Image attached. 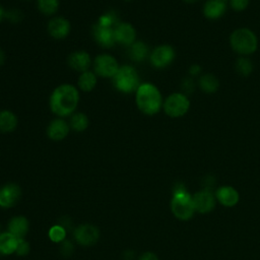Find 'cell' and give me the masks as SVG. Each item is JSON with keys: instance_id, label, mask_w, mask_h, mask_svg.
I'll use <instances>...</instances> for the list:
<instances>
[{"instance_id": "1", "label": "cell", "mask_w": 260, "mask_h": 260, "mask_svg": "<svg viewBox=\"0 0 260 260\" xmlns=\"http://www.w3.org/2000/svg\"><path fill=\"white\" fill-rule=\"evenodd\" d=\"M80 89L71 84H62L55 87L49 99L51 112L59 118L70 117L79 107Z\"/></svg>"}, {"instance_id": "2", "label": "cell", "mask_w": 260, "mask_h": 260, "mask_svg": "<svg viewBox=\"0 0 260 260\" xmlns=\"http://www.w3.org/2000/svg\"><path fill=\"white\" fill-rule=\"evenodd\" d=\"M135 103L141 113L156 115L163 107V99L159 88L151 84L143 83L135 91Z\"/></svg>"}, {"instance_id": "3", "label": "cell", "mask_w": 260, "mask_h": 260, "mask_svg": "<svg viewBox=\"0 0 260 260\" xmlns=\"http://www.w3.org/2000/svg\"><path fill=\"white\" fill-rule=\"evenodd\" d=\"M114 87L122 94H133L141 85L137 70L131 65H122L112 79Z\"/></svg>"}, {"instance_id": "4", "label": "cell", "mask_w": 260, "mask_h": 260, "mask_svg": "<svg viewBox=\"0 0 260 260\" xmlns=\"http://www.w3.org/2000/svg\"><path fill=\"white\" fill-rule=\"evenodd\" d=\"M231 45L239 54H251L257 49L256 36L248 29L236 30L231 36Z\"/></svg>"}, {"instance_id": "5", "label": "cell", "mask_w": 260, "mask_h": 260, "mask_svg": "<svg viewBox=\"0 0 260 260\" xmlns=\"http://www.w3.org/2000/svg\"><path fill=\"white\" fill-rule=\"evenodd\" d=\"M94 72L103 79H113L120 65L117 59L110 54H100L92 62Z\"/></svg>"}, {"instance_id": "6", "label": "cell", "mask_w": 260, "mask_h": 260, "mask_svg": "<svg viewBox=\"0 0 260 260\" xmlns=\"http://www.w3.org/2000/svg\"><path fill=\"white\" fill-rule=\"evenodd\" d=\"M171 208L173 214L180 219H188L192 217L194 213V204L192 197L187 193V191L174 193L172 199Z\"/></svg>"}, {"instance_id": "7", "label": "cell", "mask_w": 260, "mask_h": 260, "mask_svg": "<svg viewBox=\"0 0 260 260\" xmlns=\"http://www.w3.org/2000/svg\"><path fill=\"white\" fill-rule=\"evenodd\" d=\"M163 108L165 113L169 117L178 118L187 113L189 109V101L187 97L175 92V94L170 95L163 104Z\"/></svg>"}, {"instance_id": "8", "label": "cell", "mask_w": 260, "mask_h": 260, "mask_svg": "<svg viewBox=\"0 0 260 260\" xmlns=\"http://www.w3.org/2000/svg\"><path fill=\"white\" fill-rule=\"evenodd\" d=\"M48 33L55 40L67 38L71 31L70 22L64 16H54L48 23Z\"/></svg>"}, {"instance_id": "9", "label": "cell", "mask_w": 260, "mask_h": 260, "mask_svg": "<svg viewBox=\"0 0 260 260\" xmlns=\"http://www.w3.org/2000/svg\"><path fill=\"white\" fill-rule=\"evenodd\" d=\"M175 58V51L169 45H162L157 47L151 54L150 60L154 67L165 68L170 65Z\"/></svg>"}, {"instance_id": "10", "label": "cell", "mask_w": 260, "mask_h": 260, "mask_svg": "<svg viewBox=\"0 0 260 260\" xmlns=\"http://www.w3.org/2000/svg\"><path fill=\"white\" fill-rule=\"evenodd\" d=\"M114 29L115 28L105 27L96 23L92 27V37H94L96 43L103 48L114 47L116 45Z\"/></svg>"}, {"instance_id": "11", "label": "cell", "mask_w": 260, "mask_h": 260, "mask_svg": "<svg viewBox=\"0 0 260 260\" xmlns=\"http://www.w3.org/2000/svg\"><path fill=\"white\" fill-rule=\"evenodd\" d=\"M116 44L124 47L131 46L136 41V31L129 23L120 22L114 29Z\"/></svg>"}, {"instance_id": "12", "label": "cell", "mask_w": 260, "mask_h": 260, "mask_svg": "<svg viewBox=\"0 0 260 260\" xmlns=\"http://www.w3.org/2000/svg\"><path fill=\"white\" fill-rule=\"evenodd\" d=\"M70 131L69 123L64 118H55L47 126V136L53 141L63 140Z\"/></svg>"}, {"instance_id": "13", "label": "cell", "mask_w": 260, "mask_h": 260, "mask_svg": "<svg viewBox=\"0 0 260 260\" xmlns=\"http://www.w3.org/2000/svg\"><path fill=\"white\" fill-rule=\"evenodd\" d=\"M67 62L71 69L80 73L89 70L90 66L92 65L90 55L84 50H78L70 53Z\"/></svg>"}, {"instance_id": "14", "label": "cell", "mask_w": 260, "mask_h": 260, "mask_svg": "<svg viewBox=\"0 0 260 260\" xmlns=\"http://www.w3.org/2000/svg\"><path fill=\"white\" fill-rule=\"evenodd\" d=\"M99 230L91 225H82L74 231V238L78 243L84 246H90L95 244L99 239Z\"/></svg>"}, {"instance_id": "15", "label": "cell", "mask_w": 260, "mask_h": 260, "mask_svg": "<svg viewBox=\"0 0 260 260\" xmlns=\"http://www.w3.org/2000/svg\"><path fill=\"white\" fill-rule=\"evenodd\" d=\"M21 197V188L16 184H7L0 188V207L8 209L13 207Z\"/></svg>"}, {"instance_id": "16", "label": "cell", "mask_w": 260, "mask_h": 260, "mask_svg": "<svg viewBox=\"0 0 260 260\" xmlns=\"http://www.w3.org/2000/svg\"><path fill=\"white\" fill-rule=\"evenodd\" d=\"M192 199L195 210L198 211L199 213L211 212L214 209L216 203L213 192L208 189H204L196 193Z\"/></svg>"}, {"instance_id": "17", "label": "cell", "mask_w": 260, "mask_h": 260, "mask_svg": "<svg viewBox=\"0 0 260 260\" xmlns=\"http://www.w3.org/2000/svg\"><path fill=\"white\" fill-rule=\"evenodd\" d=\"M18 125L17 116L10 110L0 111V132L10 133Z\"/></svg>"}, {"instance_id": "18", "label": "cell", "mask_w": 260, "mask_h": 260, "mask_svg": "<svg viewBox=\"0 0 260 260\" xmlns=\"http://www.w3.org/2000/svg\"><path fill=\"white\" fill-rule=\"evenodd\" d=\"M148 50L147 45L142 41H135L131 46L128 47V57L133 62H142L148 56Z\"/></svg>"}, {"instance_id": "19", "label": "cell", "mask_w": 260, "mask_h": 260, "mask_svg": "<svg viewBox=\"0 0 260 260\" xmlns=\"http://www.w3.org/2000/svg\"><path fill=\"white\" fill-rule=\"evenodd\" d=\"M8 231L17 239H23L29 231V222L24 217H13L8 224Z\"/></svg>"}, {"instance_id": "20", "label": "cell", "mask_w": 260, "mask_h": 260, "mask_svg": "<svg viewBox=\"0 0 260 260\" xmlns=\"http://www.w3.org/2000/svg\"><path fill=\"white\" fill-rule=\"evenodd\" d=\"M98 84V77L94 71H85L80 74V78L78 81V88L85 91L90 92L94 90Z\"/></svg>"}, {"instance_id": "21", "label": "cell", "mask_w": 260, "mask_h": 260, "mask_svg": "<svg viewBox=\"0 0 260 260\" xmlns=\"http://www.w3.org/2000/svg\"><path fill=\"white\" fill-rule=\"evenodd\" d=\"M217 196L220 203L226 207H233L239 200L238 192L234 188L228 186L219 188L217 192Z\"/></svg>"}, {"instance_id": "22", "label": "cell", "mask_w": 260, "mask_h": 260, "mask_svg": "<svg viewBox=\"0 0 260 260\" xmlns=\"http://www.w3.org/2000/svg\"><path fill=\"white\" fill-rule=\"evenodd\" d=\"M69 126L70 129L74 130L77 132H83L87 129L89 125L88 117L83 112L73 113L69 118Z\"/></svg>"}, {"instance_id": "23", "label": "cell", "mask_w": 260, "mask_h": 260, "mask_svg": "<svg viewBox=\"0 0 260 260\" xmlns=\"http://www.w3.org/2000/svg\"><path fill=\"white\" fill-rule=\"evenodd\" d=\"M17 238L10 233L0 235V253L8 255L16 250Z\"/></svg>"}, {"instance_id": "24", "label": "cell", "mask_w": 260, "mask_h": 260, "mask_svg": "<svg viewBox=\"0 0 260 260\" xmlns=\"http://www.w3.org/2000/svg\"><path fill=\"white\" fill-rule=\"evenodd\" d=\"M226 10V4L225 2L216 1V0H211L209 1L206 6H204V14L208 18L211 20H215V18H218L224 14Z\"/></svg>"}, {"instance_id": "25", "label": "cell", "mask_w": 260, "mask_h": 260, "mask_svg": "<svg viewBox=\"0 0 260 260\" xmlns=\"http://www.w3.org/2000/svg\"><path fill=\"white\" fill-rule=\"evenodd\" d=\"M39 11L47 16H52L59 10L60 0H37Z\"/></svg>"}, {"instance_id": "26", "label": "cell", "mask_w": 260, "mask_h": 260, "mask_svg": "<svg viewBox=\"0 0 260 260\" xmlns=\"http://www.w3.org/2000/svg\"><path fill=\"white\" fill-rule=\"evenodd\" d=\"M200 88L208 94H212L215 92L218 87V81L216 77L212 76V74H206L203 76L199 81Z\"/></svg>"}, {"instance_id": "27", "label": "cell", "mask_w": 260, "mask_h": 260, "mask_svg": "<svg viewBox=\"0 0 260 260\" xmlns=\"http://www.w3.org/2000/svg\"><path fill=\"white\" fill-rule=\"evenodd\" d=\"M97 23L102 25V26H105V27L115 28L120 23V20H119L118 14L115 11L110 10V11H107L106 13L102 14L99 17V20Z\"/></svg>"}, {"instance_id": "28", "label": "cell", "mask_w": 260, "mask_h": 260, "mask_svg": "<svg viewBox=\"0 0 260 260\" xmlns=\"http://www.w3.org/2000/svg\"><path fill=\"white\" fill-rule=\"evenodd\" d=\"M65 235H66V231L59 225L52 227L49 231L50 239L53 241V242H56V243H59L61 242V241H63L65 238Z\"/></svg>"}, {"instance_id": "29", "label": "cell", "mask_w": 260, "mask_h": 260, "mask_svg": "<svg viewBox=\"0 0 260 260\" xmlns=\"http://www.w3.org/2000/svg\"><path fill=\"white\" fill-rule=\"evenodd\" d=\"M252 63L250 62L249 59H245V58H242V59H239L237 64H236V69L237 71L242 74V76L246 77L248 76V74L252 71Z\"/></svg>"}, {"instance_id": "30", "label": "cell", "mask_w": 260, "mask_h": 260, "mask_svg": "<svg viewBox=\"0 0 260 260\" xmlns=\"http://www.w3.org/2000/svg\"><path fill=\"white\" fill-rule=\"evenodd\" d=\"M5 20H7L8 22H10L12 24L20 23L23 20V12L20 9H16V8L8 9V10H6Z\"/></svg>"}, {"instance_id": "31", "label": "cell", "mask_w": 260, "mask_h": 260, "mask_svg": "<svg viewBox=\"0 0 260 260\" xmlns=\"http://www.w3.org/2000/svg\"><path fill=\"white\" fill-rule=\"evenodd\" d=\"M16 253L17 255H21V256H24V255H27L30 251V245L29 243L27 242V241L23 239H17V246H16Z\"/></svg>"}, {"instance_id": "32", "label": "cell", "mask_w": 260, "mask_h": 260, "mask_svg": "<svg viewBox=\"0 0 260 260\" xmlns=\"http://www.w3.org/2000/svg\"><path fill=\"white\" fill-rule=\"evenodd\" d=\"M73 250H74V247H73V245L70 241H64V242L61 244L60 252L63 256H65V257L70 256L73 252Z\"/></svg>"}, {"instance_id": "33", "label": "cell", "mask_w": 260, "mask_h": 260, "mask_svg": "<svg viewBox=\"0 0 260 260\" xmlns=\"http://www.w3.org/2000/svg\"><path fill=\"white\" fill-rule=\"evenodd\" d=\"M248 4V0H231V5L235 10H243Z\"/></svg>"}, {"instance_id": "34", "label": "cell", "mask_w": 260, "mask_h": 260, "mask_svg": "<svg viewBox=\"0 0 260 260\" xmlns=\"http://www.w3.org/2000/svg\"><path fill=\"white\" fill-rule=\"evenodd\" d=\"M59 226H61L65 231H71L73 228L72 220L68 217H63L60 218Z\"/></svg>"}, {"instance_id": "35", "label": "cell", "mask_w": 260, "mask_h": 260, "mask_svg": "<svg viewBox=\"0 0 260 260\" xmlns=\"http://www.w3.org/2000/svg\"><path fill=\"white\" fill-rule=\"evenodd\" d=\"M193 83L190 79H187V80H185L184 83H183V89L185 91H187V92H190L192 89H193Z\"/></svg>"}, {"instance_id": "36", "label": "cell", "mask_w": 260, "mask_h": 260, "mask_svg": "<svg viewBox=\"0 0 260 260\" xmlns=\"http://www.w3.org/2000/svg\"><path fill=\"white\" fill-rule=\"evenodd\" d=\"M139 260H159L158 257L154 254V253H151V252H146L144 253Z\"/></svg>"}, {"instance_id": "37", "label": "cell", "mask_w": 260, "mask_h": 260, "mask_svg": "<svg viewBox=\"0 0 260 260\" xmlns=\"http://www.w3.org/2000/svg\"><path fill=\"white\" fill-rule=\"evenodd\" d=\"M123 256H124V259H125V260H132V259L134 258L135 254H134V252L131 251V250H127V251L124 252Z\"/></svg>"}, {"instance_id": "38", "label": "cell", "mask_w": 260, "mask_h": 260, "mask_svg": "<svg viewBox=\"0 0 260 260\" xmlns=\"http://www.w3.org/2000/svg\"><path fill=\"white\" fill-rule=\"evenodd\" d=\"M5 14H6V9H4L2 5H0V23L5 20Z\"/></svg>"}, {"instance_id": "39", "label": "cell", "mask_w": 260, "mask_h": 260, "mask_svg": "<svg viewBox=\"0 0 260 260\" xmlns=\"http://www.w3.org/2000/svg\"><path fill=\"white\" fill-rule=\"evenodd\" d=\"M4 62H5V54L1 49H0V66L4 64Z\"/></svg>"}, {"instance_id": "40", "label": "cell", "mask_w": 260, "mask_h": 260, "mask_svg": "<svg viewBox=\"0 0 260 260\" xmlns=\"http://www.w3.org/2000/svg\"><path fill=\"white\" fill-rule=\"evenodd\" d=\"M216 1H220V2H225L226 0H216Z\"/></svg>"}, {"instance_id": "41", "label": "cell", "mask_w": 260, "mask_h": 260, "mask_svg": "<svg viewBox=\"0 0 260 260\" xmlns=\"http://www.w3.org/2000/svg\"><path fill=\"white\" fill-rule=\"evenodd\" d=\"M186 1H188V2H193V1H196V0H186Z\"/></svg>"}, {"instance_id": "42", "label": "cell", "mask_w": 260, "mask_h": 260, "mask_svg": "<svg viewBox=\"0 0 260 260\" xmlns=\"http://www.w3.org/2000/svg\"><path fill=\"white\" fill-rule=\"evenodd\" d=\"M0 231H1V227H0ZM0 235H1V234H0Z\"/></svg>"}, {"instance_id": "43", "label": "cell", "mask_w": 260, "mask_h": 260, "mask_svg": "<svg viewBox=\"0 0 260 260\" xmlns=\"http://www.w3.org/2000/svg\"><path fill=\"white\" fill-rule=\"evenodd\" d=\"M126 1H130V0H126Z\"/></svg>"}]
</instances>
